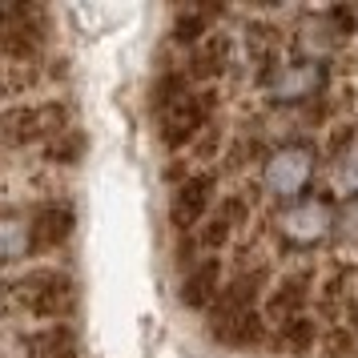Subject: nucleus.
Segmentation results:
<instances>
[{"label": "nucleus", "mask_w": 358, "mask_h": 358, "mask_svg": "<svg viewBox=\"0 0 358 358\" xmlns=\"http://www.w3.org/2000/svg\"><path fill=\"white\" fill-rule=\"evenodd\" d=\"M153 109H157L162 141L169 149H181L210 129L213 93L210 89H194L185 73H165L162 81L153 85Z\"/></svg>", "instance_id": "obj_1"}, {"label": "nucleus", "mask_w": 358, "mask_h": 358, "mask_svg": "<svg viewBox=\"0 0 358 358\" xmlns=\"http://www.w3.org/2000/svg\"><path fill=\"white\" fill-rule=\"evenodd\" d=\"M314 173H318V153H314V145L294 141V145H282L266 157V165H262V185H266L270 197L290 206V201H302L306 197Z\"/></svg>", "instance_id": "obj_2"}, {"label": "nucleus", "mask_w": 358, "mask_h": 358, "mask_svg": "<svg viewBox=\"0 0 358 358\" xmlns=\"http://www.w3.org/2000/svg\"><path fill=\"white\" fill-rule=\"evenodd\" d=\"M278 234H282V242L294 245V250H314V245H322L326 238H334V201L322 197V194L290 201L286 210L278 213Z\"/></svg>", "instance_id": "obj_3"}, {"label": "nucleus", "mask_w": 358, "mask_h": 358, "mask_svg": "<svg viewBox=\"0 0 358 358\" xmlns=\"http://www.w3.org/2000/svg\"><path fill=\"white\" fill-rule=\"evenodd\" d=\"M13 294H17V302L29 314H36V318H57V322L65 314H73V306H77V286L61 270H33V274H24L13 286Z\"/></svg>", "instance_id": "obj_4"}, {"label": "nucleus", "mask_w": 358, "mask_h": 358, "mask_svg": "<svg viewBox=\"0 0 358 358\" xmlns=\"http://www.w3.org/2000/svg\"><path fill=\"white\" fill-rule=\"evenodd\" d=\"M266 286H270V274H266V266H250V270H238V274H234L226 286H222L217 302L210 306V330L238 322V318H250V314H258V302H266V294H270Z\"/></svg>", "instance_id": "obj_5"}, {"label": "nucleus", "mask_w": 358, "mask_h": 358, "mask_svg": "<svg viewBox=\"0 0 358 358\" xmlns=\"http://www.w3.org/2000/svg\"><path fill=\"white\" fill-rule=\"evenodd\" d=\"M326 89V65L322 61H310V57H294V61H278L266 73V93L278 105H302L314 101Z\"/></svg>", "instance_id": "obj_6"}, {"label": "nucleus", "mask_w": 358, "mask_h": 358, "mask_svg": "<svg viewBox=\"0 0 358 358\" xmlns=\"http://www.w3.org/2000/svg\"><path fill=\"white\" fill-rule=\"evenodd\" d=\"M65 133V109L41 105V109H8L0 113V141L4 145H33L41 137Z\"/></svg>", "instance_id": "obj_7"}, {"label": "nucleus", "mask_w": 358, "mask_h": 358, "mask_svg": "<svg viewBox=\"0 0 358 358\" xmlns=\"http://www.w3.org/2000/svg\"><path fill=\"white\" fill-rule=\"evenodd\" d=\"M213 189H217V178H213V173H194V178L181 181L173 201H169V222H173V229L189 234L194 226H201V222L210 217Z\"/></svg>", "instance_id": "obj_8"}, {"label": "nucleus", "mask_w": 358, "mask_h": 358, "mask_svg": "<svg viewBox=\"0 0 358 358\" xmlns=\"http://www.w3.org/2000/svg\"><path fill=\"white\" fill-rule=\"evenodd\" d=\"M306 306H310V274H286L278 278L266 302H262V318L266 326H286L294 318H306Z\"/></svg>", "instance_id": "obj_9"}, {"label": "nucleus", "mask_w": 358, "mask_h": 358, "mask_svg": "<svg viewBox=\"0 0 358 358\" xmlns=\"http://www.w3.org/2000/svg\"><path fill=\"white\" fill-rule=\"evenodd\" d=\"M245 222H250V201H245L242 194H226L217 201V210L201 222L197 245H201V250H222V245L238 234V226H245Z\"/></svg>", "instance_id": "obj_10"}, {"label": "nucleus", "mask_w": 358, "mask_h": 358, "mask_svg": "<svg viewBox=\"0 0 358 358\" xmlns=\"http://www.w3.org/2000/svg\"><path fill=\"white\" fill-rule=\"evenodd\" d=\"M229 61H234V36L213 29L206 41H197L194 49H189V69H185V77H189V81H201V85L217 81L229 69Z\"/></svg>", "instance_id": "obj_11"}, {"label": "nucleus", "mask_w": 358, "mask_h": 358, "mask_svg": "<svg viewBox=\"0 0 358 358\" xmlns=\"http://www.w3.org/2000/svg\"><path fill=\"white\" fill-rule=\"evenodd\" d=\"M222 294V258H201L189 266V274L181 278V306L189 310H210Z\"/></svg>", "instance_id": "obj_12"}, {"label": "nucleus", "mask_w": 358, "mask_h": 358, "mask_svg": "<svg viewBox=\"0 0 358 358\" xmlns=\"http://www.w3.org/2000/svg\"><path fill=\"white\" fill-rule=\"evenodd\" d=\"M41 41H45V24H41V13L36 8H29L24 17L8 20V24H0V57H8V61H29V57H36Z\"/></svg>", "instance_id": "obj_13"}, {"label": "nucleus", "mask_w": 358, "mask_h": 358, "mask_svg": "<svg viewBox=\"0 0 358 358\" xmlns=\"http://www.w3.org/2000/svg\"><path fill=\"white\" fill-rule=\"evenodd\" d=\"M69 234H73V210H65V206H45V210H36L33 222H29L33 254H45V250L65 245Z\"/></svg>", "instance_id": "obj_14"}, {"label": "nucleus", "mask_w": 358, "mask_h": 358, "mask_svg": "<svg viewBox=\"0 0 358 358\" xmlns=\"http://www.w3.org/2000/svg\"><path fill=\"white\" fill-rule=\"evenodd\" d=\"M274 350L282 358H310L318 355V322L314 318H294L274 330Z\"/></svg>", "instance_id": "obj_15"}, {"label": "nucleus", "mask_w": 358, "mask_h": 358, "mask_svg": "<svg viewBox=\"0 0 358 358\" xmlns=\"http://www.w3.org/2000/svg\"><path fill=\"white\" fill-rule=\"evenodd\" d=\"M29 350L36 358H77V330L65 322H49L45 330L29 334Z\"/></svg>", "instance_id": "obj_16"}, {"label": "nucleus", "mask_w": 358, "mask_h": 358, "mask_svg": "<svg viewBox=\"0 0 358 358\" xmlns=\"http://www.w3.org/2000/svg\"><path fill=\"white\" fill-rule=\"evenodd\" d=\"M318 358H358V334L350 322H330L318 334Z\"/></svg>", "instance_id": "obj_17"}, {"label": "nucleus", "mask_w": 358, "mask_h": 358, "mask_svg": "<svg viewBox=\"0 0 358 358\" xmlns=\"http://www.w3.org/2000/svg\"><path fill=\"white\" fill-rule=\"evenodd\" d=\"M213 17H222V8H181L178 20H173V36L197 45V41H206V36L213 33V29H210Z\"/></svg>", "instance_id": "obj_18"}, {"label": "nucleus", "mask_w": 358, "mask_h": 358, "mask_svg": "<svg viewBox=\"0 0 358 358\" xmlns=\"http://www.w3.org/2000/svg\"><path fill=\"white\" fill-rule=\"evenodd\" d=\"M24 254H33L29 222H20V217H0V266L24 258Z\"/></svg>", "instance_id": "obj_19"}, {"label": "nucleus", "mask_w": 358, "mask_h": 358, "mask_svg": "<svg viewBox=\"0 0 358 358\" xmlns=\"http://www.w3.org/2000/svg\"><path fill=\"white\" fill-rule=\"evenodd\" d=\"M334 242L342 250H355L358 254V194H350L346 201L334 206Z\"/></svg>", "instance_id": "obj_20"}, {"label": "nucleus", "mask_w": 358, "mask_h": 358, "mask_svg": "<svg viewBox=\"0 0 358 358\" xmlns=\"http://www.w3.org/2000/svg\"><path fill=\"white\" fill-rule=\"evenodd\" d=\"M213 149H217V125H210V129L201 133V145H197V153H201V157H210Z\"/></svg>", "instance_id": "obj_21"}, {"label": "nucleus", "mask_w": 358, "mask_h": 358, "mask_svg": "<svg viewBox=\"0 0 358 358\" xmlns=\"http://www.w3.org/2000/svg\"><path fill=\"white\" fill-rule=\"evenodd\" d=\"M350 330L358 334V302H350Z\"/></svg>", "instance_id": "obj_22"}, {"label": "nucleus", "mask_w": 358, "mask_h": 358, "mask_svg": "<svg viewBox=\"0 0 358 358\" xmlns=\"http://www.w3.org/2000/svg\"><path fill=\"white\" fill-rule=\"evenodd\" d=\"M4 93H8V81H4V77H0V97H4Z\"/></svg>", "instance_id": "obj_23"}]
</instances>
